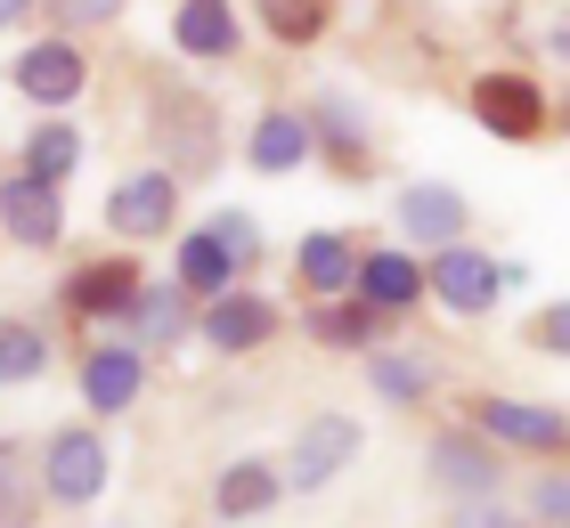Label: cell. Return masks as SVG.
<instances>
[{"label": "cell", "instance_id": "obj_1", "mask_svg": "<svg viewBox=\"0 0 570 528\" xmlns=\"http://www.w3.org/2000/svg\"><path fill=\"white\" fill-rule=\"evenodd\" d=\"M424 293H432V301H449L456 317H489V309H498V293H505V260L473 252L464 236H456V245H432Z\"/></svg>", "mask_w": 570, "mask_h": 528}, {"label": "cell", "instance_id": "obj_2", "mask_svg": "<svg viewBox=\"0 0 570 528\" xmlns=\"http://www.w3.org/2000/svg\"><path fill=\"white\" fill-rule=\"evenodd\" d=\"M473 114H481V130L489 139H538L547 130V98H538V82L530 73H481L473 82Z\"/></svg>", "mask_w": 570, "mask_h": 528}, {"label": "cell", "instance_id": "obj_3", "mask_svg": "<svg viewBox=\"0 0 570 528\" xmlns=\"http://www.w3.org/2000/svg\"><path fill=\"white\" fill-rule=\"evenodd\" d=\"M171 211H179V179L171 171H131L107 196V228L122 236V245H147V236L171 228Z\"/></svg>", "mask_w": 570, "mask_h": 528}, {"label": "cell", "instance_id": "obj_4", "mask_svg": "<svg viewBox=\"0 0 570 528\" xmlns=\"http://www.w3.org/2000/svg\"><path fill=\"white\" fill-rule=\"evenodd\" d=\"M0 228H9L17 245H58L66 236V188H49L33 171L0 179Z\"/></svg>", "mask_w": 570, "mask_h": 528}, {"label": "cell", "instance_id": "obj_5", "mask_svg": "<svg viewBox=\"0 0 570 528\" xmlns=\"http://www.w3.org/2000/svg\"><path fill=\"white\" fill-rule=\"evenodd\" d=\"M9 82L33 98V106H66V98H82L90 66H82V49H73V41L49 33V41H33V49H24V58L9 66Z\"/></svg>", "mask_w": 570, "mask_h": 528}, {"label": "cell", "instance_id": "obj_6", "mask_svg": "<svg viewBox=\"0 0 570 528\" xmlns=\"http://www.w3.org/2000/svg\"><path fill=\"white\" fill-rule=\"evenodd\" d=\"M41 480H49L58 505H98V488H107V447H98V431H58Z\"/></svg>", "mask_w": 570, "mask_h": 528}, {"label": "cell", "instance_id": "obj_7", "mask_svg": "<svg viewBox=\"0 0 570 528\" xmlns=\"http://www.w3.org/2000/svg\"><path fill=\"white\" fill-rule=\"evenodd\" d=\"M473 422L498 447H530V456H562V439H570V422L554 407H530V399H481Z\"/></svg>", "mask_w": 570, "mask_h": 528}, {"label": "cell", "instance_id": "obj_8", "mask_svg": "<svg viewBox=\"0 0 570 528\" xmlns=\"http://www.w3.org/2000/svg\"><path fill=\"white\" fill-rule=\"evenodd\" d=\"M277 333V309L262 301V293H237V285H228V293H213V309H204V341H213V350H262V341Z\"/></svg>", "mask_w": 570, "mask_h": 528}, {"label": "cell", "instance_id": "obj_9", "mask_svg": "<svg viewBox=\"0 0 570 528\" xmlns=\"http://www.w3.org/2000/svg\"><path fill=\"white\" fill-rule=\"evenodd\" d=\"M351 456H358V422H351V415H318V422L302 431V447H294V471H285V480H294V488H326V480H334V471H343Z\"/></svg>", "mask_w": 570, "mask_h": 528}, {"label": "cell", "instance_id": "obj_10", "mask_svg": "<svg viewBox=\"0 0 570 528\" xmlns=\"http://www.w3.org/2000/svg\"><path fill=\"white\" fill-rule=\"evenodd\" d=\"M139 382H147V366H139V350H122V341H107V350L82 358V399L98 415H122V407L139 399Z\"/></svg>", "mask_w": 570, "mask_h": 528}, {"label": "cell", "instance_id": "obj_11", "mask_svg": "<svg viewBox=\"0 0 570 528\" xmlns=\"http://www.w3.org/2000/svg\"><path fill=\"white\" fill-rule=\"evenodd\" d=\"M400 228L416 236V245H456L464 236V196L440 188V179H416V188L400 196Z\"/></svg>", "mask_w": 570, "mask_h": 528}, {"label": "cell", "instance_id": "obj_12", "mask_svg": "<svg viewBox=\"0 0 570 528\" xmlns=\"http://www.w3.org/2000/svg\"><path fill=\"white\" fill-rule=\"evenodd\" d=\"M351 285H358V301H367V309H416V301H424V269H416L407 252H375V260H358Z\"/></svg>", "mask_w": 570, "mask_h": 528}, {"label": "cell", "instance_id": "obj_13", "mask_svg": "<svg viewBox=\"0 0 570 528\" xmlns=\"http://www.w3.org/2000/svg\"><path fill=\"white\" fill-rule=\"evenodd\" d=\"M171 41L188 49V58H228V49H237V9H228V0H179Z\"/></svg>", "mask_w": 570, "mask_h": 528}, {"label": "cell", "instance_id": "obj_14", "mask_svg": "<svg viewBox=\"0 0 570 528\" xmlns=\"http://www.w3.org/2000/svg\"><path fill=\"white\" fill-rule=\"evenodd\" d=\"M498 456H489V447L481 439H464V431H449V439H440L432 447V480L440 488H464V496H489V488H498Z\"/></svg>", "mask_w": 570, "mask_h": 528}, {"label": "cell", "instance_id": "obj_15", "mask_svg": "<svg viewBox=\"0 0 570 528\" xmlns=\"http://www.w3.org/2000/svg\"><path fill=\"white\" fill-rule=\"evenodd\" d=\"M131 293H139V269L131 260H98V269H82L66 285V301L82 309V317H122L131 309Z\"/></svg>", "mask_w": 570, "mask_h": 528}, {"label": "cell", "instance_id": "obj_16", "mask_svg": "<svg viewBox=\"0 0 570 528\" xmlns=\"http://www.w3.org/2000/svg\"><path fill=\"white\" fill-rule=\"evenodd\" d=\"M309 147H318V139H309V122L302 114H262V122H253V171H302L309 163Z\"/></svg>", "mask_w": 570, "mask_h": 528}, {"label": "cell", "instance_id": "obj_17", "mask_svg": "<svg viewBox=\"0 0 570 528\" xmlns=\"http://www.w3.org/2000/svg\"><path fill=\"white\" fill-rule=\"evenodd\" d=\"M277 471L269 464H228L220 471V488H213V505H220V520H262L269 505H277Z\"/></svg>", "mask_w": 570, "mask_h": 528}, {"label": "cell", "instance_id": "obj_18", "mask_svg": "<svg viewBox=\"0 0 570 528\" xmlns=\"http://www.w3.org/2000/svg\"><path fill=\"white\" fill-rule=\"evenodd\" d=\"M122 317L139 326V341H147V350H171V341L188 333V293H179V285H155V293H147V285H139Z\"/></svg>", "mask_w": 570, "mask_h": 528}, {"label": "cell", "instance_id": "obj_19", "mask_svg": "<svg viewBox=\"0 0 570 528\" xmlns=\"http://www.w3.org/2000/svg\"><path fill=\"white\" fill-rule=\"evenodd\" d=\"M294 269H302V285H309V293H343V285H351V269H358V252L343 245V236L309 228L302 245H294Z\"/></svg>", "mask_w": 570, "mask_h": 528}, {"label": "cell", "instance_id": "obj_20", "mask_svg": "<svg viewBox=\"0 0 570 528\" xmlns=\"http://www.w3.org/2000/svg\"><path fill=\"white\" fill-rule=\"evenodd\" d=\"M228 277H237V260L220 252V236H213V228L179 245V277H171L179 293H204V301H213V293H228Z\"/></svg>", "mask_w": 570, "mask_h": 528}, {"label": "cell", "instance_id": "obj_21", "mask_svg": "<svg viewBox=\"0 0 570 528\" xmlns=\"http://www.w3.org/2000/svg\"><path fill=\"white\" fill-rule=\"evenodd\" d=\"M73 163H82V130H73V122H41L33 139H24V171L49 179V188H66Z\"/></svg>", "mask_w": 570, "mask_h": 528}, {"label": "cell", "instance_id": "obj_22", "mask_svg": "<svg viewBox=\"0 0 570 528\" xmlns=\"http://www.w3.org/2000/svg\"><path fill=\"white\" fill-rule=\"evenodd\" d=\"M375 326H383V309H367V301H326L318 317H309V333H318L326 350H367Z\"/></svg>", "mask_w": 570, "mask_h": 528}, {"label": "cell", "instance_id": "obj_23", "mask_svg": "<svg viewBox=\"0 0 570 528\" xmlns=\"http://www.w3.org/2000/svg\"><path fill=\"white\" fill-rule=\"evenodd\" d=\"M41 366H49V341H41V326H0V390L33 382Z\"/></svg>", "mask_w": 570, "mask_h": 528}, {"label": "cell", "instance_id": "obj_24", "mask_svg": "<svg viewBox=\"0 0 570 528\" xmlns=\"http://www.w3.org/2000/svg\"><path fill=\"white\" fill-rule=\"evenodd\" d=\"M367 375H375V390H383L392 407H416L424 390H432V366H424V358H400V350H375Z\"/></svg>", "mask_w": 570, "mask_h": 528}, {"label": "cell", "instance_id": "obj_25", "mask_svg": "<svg viewBox=\"0 0 570 528\" xmlns=\"http://www.w3.org/2000/svg\"><path fill=\"white\" fill-rule=\"evenodd\" d=\"M262 24H269V33L277 41H318L326 33V0H262Z\"/></svg>", "mask_w": 570, "mask_h": 528}, {"label": "cell", "instance_id": "obj_26", "mask_svg": "<svg viewBox=\"0 0 570 528\" xmlns=\"http://www.w3.org/2000/svg\"><path fill=\"white\" fill-rule=\"evenodd\" d=\"M213 236H220V252L237 260V269H245V260H262V228H253L245 211H220V220H213Z\"/></svg>", "mask_w": 570, "mask_h": 528}, {"label": "cell", "instance_id": "obj_27", "mask_svg": "<svg viewBox=\"0 0 570 528\" xmlns=\"http://www.w3.org/2000/svg\"><path fill=\"white\" fill-rule=\"evenodd\" d=\"M530 512H538V528H562V512H570V488H562V471H547V480H538Z\"/></svg>", "mask_w": 570, "mask_h": 528}, {"label": "cell", "instance_id": "obj_28", "mask_svg": "<svg viewBox=\"0 0 570 528\" xmlns=\"http://www.w3.org/2000/svg\"><path fill=\"white\" fill-rule=\"evenodd\" d=\"M115 9H122V0H58V17H66V24H107Z\"/></svg>", "mask_w": 570, "mask_h": 528}, {"label": "cell", "instance_id": "obj_29", "mask_svg": "<svg viewBox=\"0 0 570 528\" xmlns=\"http://www.w3.org/2000/svg\"><path fill=\"white\" fill-rule=\"evenodd\" d=\"M538 350H554V358L570 350V317H562V309H547V317H538Z\"/></svg>", "mask_w": 570, "mask_h": 528}, {"label": "cell", "instance_id": "obj_30", "mask_svg": "<svg viewBox=\"0 0 570 528\" xmlns=\"http://www.w3.org/2000/svg\"><path fill=\"white\" fill-rule=\"evenodd\" d=\"M449 528H522V520H513V512H489V505H473V512H456Z\"/></svg>", "mask_w": 570, "mask_h": 528}, {"label": "cell", "instance_id": "obj_31", "mask_svg": "<svg viewBox=\"0 0 570 528\" xmlns=\"http://www.w3.org/2000/svg\"><path fill=\"white\" fill-rule=\"evenodd\" d=\"M24 17V0H0V24H17Z\"/></svg>", "mask_w": 570, "mask_h": 528}]
</instances>
